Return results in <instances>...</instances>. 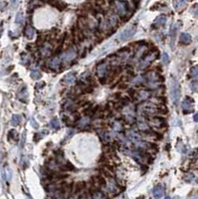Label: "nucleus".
Segmentation results:
<instances>
[{"instance_id":"nucleus-1","label":"nucleus","mask_w":198,"mask_h":199,"mask_svg":"<svg viewBox=\"0 0 198 199\" xmlns=\"http://www.w3.org/2000/svg\"><path fill=\"white\" fill-rule=\"evenodd\" d=\"M170 87H171V98L172 101L174 103V106L177 107L179 103V99H180V94H181V90H180V85L179 83L176 81V80L172 79L171 83H170Z\"/></svg>"},{"instance_id":"nucleus-2","label":"nucleus","mask_w":198,"mask_h":199,"mask_svg":"<svg viewBox=\"0 0 198 199\" xmlns=\"http://www.w3.org/2000/svg\"><path fill=\"white\" fill-rule=\"evenodd\" d=\"M135 31H136V27L134 25H130V26L126 27V28L122 30V32L120 34V40L122 41H126V40L132 38L134 35Z\"/></svg>"},{"instance_id":"nucleus-3","label":"nucleus","mask_w":198,"mask_h":199,"mask_svg":"<svg viewBox=\"0 0 198 199\" xmlns=\"http://www.w3.org/2000/svg\"><path fill=\"white\" fill-rule=\"evenodd\" d=\"M128 2L126 1H116V9L120 16H124L128 11Z\"/></svg>"},{"instance_id":"nucleus-4","label":"nucleus","mask_w":198,"mask_h":199,"mask_svg":"<svg viewBox=\"0 0 198 199\" xmlns=\"http://www.w3.org/2000/svg\"><path fill=\"white\" fill-rule=\"evenodd\" d=\"M194 105V101L190 97H186L182 102V109L184 111V114H188V112H191Z\"/></svg>"},{"instance_id":"nucleus-5","label":"nucleus","mask_w":198,"mask_h":199,"mask_svg":"<svg viewBox=\"0 0 198 199\" xmlns=\"http://www.w3.org/2000/svg\"><path fill=\"white\" fill-rule=\"evenodd\" d=\"M164 191H165V188L162 184H157L156 186H154L153 189V195L155 198H161L164 195Z\"/></svg>"},{"instance_id":"nucleus-6","label":"nucleus","mask_w":198,"mask_h":199,"mask_svg":"<svg viewBox=\"0 0 198 199\" xmlns=\"http://www.w3.org/2000/svg\"><path fill=\"white\" fill-rule=\"evenodd\" d=\"M76 56H77V53H76V51H75V49H70L63 55V60L65 61V62H71L72 60L75 59Z\"/></svg>"},{"instance_id":"nucleus-7","label":"nucleus","mask_w":198,"mask_h":199,"mask_svg":"<svg viewBox=\"0 0 198 199\" xmlns=\"http://www.w3.org/2000/svg\"><path fill=\"white\" fill-rule=\"evenodd\" d=\"M97 73H98V76L100 77V79H103L106 77L108 73V67L106 64H102V65H99L98 66V69H97Z\"/></svg>"},{"instance_id":"nucleus-8","label":"nucleus","mask_w":198,"mask_h":199,"mask_svg":"<svg viewBox=\"0 0 198 199\" xmlns=\"http://www.w3.org/2000/svg\"><path fill=\"white\" fill-rule=\"evenodd\" d=\"M179 40H180V43L181 44H184V45H188V44L191 43V41H192V38H191L190 34H188V33H181Z\"/></svg>"},{"instance_id":"nucleus-9","label":"nucleus","mask_w":198,"mask_h":199,"mask_svg":"<svg viewBox=\"0 0 198 199\" xmlns=\"http://www.w3.org/2000/svg\"><path fill=\"white\" fill-rule=\"evenodd\" d=\"M74 81H76V76H75L74 73H69V74H67L66 76L62 79V82H63L64 84H67V85H70V84H72Z\"/></svg>"},{"instance_id":"nucleus-10","label":"nucleus","mask_w":198,"mask_h":199,"mask_svg":"<svg viewBox=\"0 0 198 199\" xmlns=\"http://www.w3.org/2000/svg\"><path fill=\"white\" fill-rule=\"evenodd\" d=\"M60 65H61V59H60L59 57H54L49 63L50 68L53 69V70H57V69L59 68Z\"/></svg>"},{"instance_id":"nucleus-11","label":"nucleus","mask_w":198,"mask_h":199,"mask_svg":"<svg viewBox=\"0 0 198 199\" xmlns=\"http://www.w3.org/2000/svg\"><path fill=\"white\" fill-rule=\"evenodd\" d=\"M49 3L51 4V5H53L54 7L58 8L59 10H64L66 7V4L61 2L60 0H49Z\"/></svg>"},{"instance_id":"nucleus-12","label":"nucleus","mask_w":198,"mask_h":199,"mask_svg":"<svg viewBox=\"0 0 198 199\" xmlns=\"http://www.w3.org/2000/svg\"><path fill=\"white\" fill-rule=\"evenodd\" d=\"M25 36L27 39L32 40L35 36V30L33 29V27H31L30 25L26 27V30H25Z\"/></svg>"},{"instance_id":"nucleus-13","label":"nucleus","mask_w":198,"mask_h":199,"mask_svg":"<svg viewBox=\"0 0 198 199\" xmlns=\"http://www.w3.org/2000/svg\"><path fill=\"white\" fill-rule=\"evenodd\" d=\"M187 3V0H174V8L177 10H180L181 8H183Z\"/></svg>"},{"instance_id":"nucleus-14","label":"nucleus","mask_w":198,"mask_h":199,"mask_svg":"<svg viewBox=\"0 0 198 199\" xmlns=\"http://www.w3.org/2000/svg\"><path fill=\"white\" fill-rule=\"evenodd\" d=\"M21 119H22L21 116H19V115H13L11 119V125H13V127H16V125H20Z\"/></svg>"},{"instance_id":"nucleus-15","label":"nucleus","mask_w":198,"mask_h":199,"mask_svg":"<svg viewBox=\"0 0 198 199\" xmlns=\"http://www.w3.org/2000/svg\"><path fill=\"white\" fill-rule=\"evenodd\" d=\"M165 23H166V16H164V15L158 16L155 19V21H154V24L157 25V26H162V25H164Z\"/></svg>"},{"instance_id":"nucleus-16","label":"nucleus","mask_w":198,"mask_h":199,"mask_svg":"<svg viewBox=\"0 0 198 199\" xmlns=\"http://www.w3.org/2000/svg\"><path fill=\"white\" fill-rule=\"evenodd\" d=\"M2 175H3V178L6 180H10L11 179V170L9 169V167L6 166L5 168L2 171Z\"/></svg>"},{"instance_id":"nucleus-17","label":"nucleus","mask_w":198,"mask_h":199,"mask_svg":"<svg viewBox=\"0 0 198 199\" xmlns=\"http://www.w3.org/2000/svg\"><path fill=\"white\" fill-rule=\"evenodd\" d=\"M50 127H53L54 129H60V121L57 118H54L50 121Z\"/></svg>"},{"instance_id":"nucleus-18","label":"nucleus","mask_w":198,"mask_h":199,"mask_svg":"<svg viewBox=\"0 0 198 199\" xmlns=\"http://www.w3.org/2000/svg\"><path fill=\"white\" fill-rule=\"evenodd\" d=\"M90 123V119L88 118H84V119H81L80 121H79V123H78V125L80 127H87Z\"/></svg>"},{"instance_id":"nucleus-19","label":"nucleus","mask_w":198,"mask_h":199,"mask_svg":"<svg viewBox=\"0 0 198 199\" xmlns=\"http://www.w3.org/2000/svg\"><path fill=\"white\" fill-rule=\"evenodd\" d=\"M177 26L176 25H173V26L171 27V29H170V37H171V40L172 42L174 41V39H175L176 37V32H177Z\"/></svg>"},{"instance_id":"nucleus-20","label":"nucleus","mask_w":198,"mask_h":199,"mask_svg":"<svg viewBox=\"0 0 198 199\" xmlns=\"http://www.w3.org/2000/svg\"><path fill=\"white\" fill-rule=\"evenodd\" d=\"M41 77H42V74L40 72H38V71H32V73H31V78L35 80V81L41 79Z\"/></svg>"},{"instance_id":"nucleus-21","label":"nucleus","mask_w":198,"mask_h":199,"mask_svg":"<svg viewBox=\"0 0 198 199\" xmlns=\"http://www.w3.org/2000/svg\"><path fill=\"white\" fill-rule=\"evenodd\" d=\"M189 86H190V89L192 90L193 92L197 93L198 92V80H194V81H192Z\"/></svg>"},{"instance_id":"nucleus-22","label":"nucleus","mask_w":198,"mask_h":199,"mask_svg":"<svg viewBox=\"0 0 198 199\" xmlns=\"http://www.w3.org/2000/svg\"><path fill=\"white\" fill-rule=\"evenodd\" d=\"M23 21H24V17H23V13H22V12H18L17 15H16L15 22L17 23V24H22Z\"/></svg>"},{"instance_id":"nucleus-23","label":"nucleus","mask_w":198,"mask_h":199,"mask_svg":"<svg viewBox=\"0 0 198 199\" xmlns=\"http://www.w3.org/2000/svg\"><path fill=\"white\" fill-rule=\"evenodd\" d=\"M190 76L191 77H197L198 76V65H196V66L192 67V68L190 69Z\"/></svg>"},{"instance_id":"nucleus-24","label":"nucleus","mask_w":198,"mask_h":199,"mask_svg":"<svg viewBox=\"0 0 198 199\" xmlns=\"http://www.w3.org/2000/svg\"><path fill=\"white\" fill-rule=\"evenodd\" d=\"M92 197L93 198H104V197H106V195H104L101 191H95V192H93V194H92Z\"/></svg>"},{"instance_id":"nucleus-25","label":"nucleus","mask_w":198,"mask_h":199,"mask_svg":"<svg viewBox=\"0 0 198 199\" xmlns=\"http://www.w3.org/2000/svg\"><path fill=\"white\" fill-rule=\"evenodd\" d=\"M162 63L164 65H168V63H169V56L167 53H163V55H162Z\"/></svg>"},{"instance_id":"nucleus-26","label":"nucleus","mask_w":198,"mask_h":199,"mask_svg":"<svg viewBox=\"0 0 198 199\" xmlns=\"http://www.w3.org/2000/svg\"><path fill=\"white\" fill-rule=\"evenodd\" d=\"M193 179H194V174H193V173H187L184 176V180L187 182H191Z\"/></svg>"},{"instance_id":"nucleus-27","label":"nucleus","mask_w":198,"mask_h":199,"mask_svg":"<svg viewBox=\"0 0 198 199\" xmlns=\"http://www.w3.org/2000/svg\"><path fill=\"white\" fill-rule=\"evenodd\" d=\"M191 12H192L193 15H194V16H198V4H195V5H193L192 9H191Z\"/></svg>"},{"instance_id":"nucleus-28","label":"nucleus","mask_w":198,"mask_h":199,"mask_svg":"<svg viewBox=\"0 0 198 199\" xmlns=\"http://www.w3.org/2000/svg\"><path fill=\"white\" fill-rule=\"evenodd\" d=\"M9 133H12V135H13V137H11L12 139H14L15 140L18 139V133H17V131H16L15 129H12V131H10Z\"/></svg>"},{"instance_id":"nucleus-29","label":"nucleus","mask_w":198,"mask_h":199,"mask_svg":"<svg viewBox=\"0 0 198 199\" xmlns=\"http://www.w3.org/2000/svg\"><path fill=\"white\" fill-rule=\"evenodd\" d=\"M31 125H33V127H35V129H38L39 127V125L38 123H36V121H35V119H34V118H31Z\"/></svg>"},{"instance_id":"nucleus-30","label":"nucleus","mask_w":198,"mask_h":199,"mask_svg":"<svg viewBox=\"0 0 198 199\" xmlns=\"http://www.w3.org/2000/svg\"><path fill=\"white\" fill-rule=\"evenodd\" d=\"M193 119H194V121L198 123V112L194 115V117H193Z\"/></svg>"},{"instance_id":"nucleus-31","label":"nucleus","mask_w":198,"mask_h":199,"mask_svg":"<svg viewBox=\"0 0 198 199\" xmlns=\"http://www.w3.org/2000/svg\"><path fill=\"white\" fill-rule=\"evenodd\" d=\"M17 2H18V0H12V3H13L14 5H15V4L17 3Z\"/></svg>"},{"instance_id":"nucleus-32","label":"nucleus","mask_w":198,"mask_h":199,"mask_svg":"<svg viewBox=\"0 0 198 199\" xmlns=\"http://www.w3.org/2000/svg\"><path fill=\"white\" fill-rule=\"evenodd\" d=\"M2 35V27H0V37H1Z\"/></svg>"}]
</instances>
